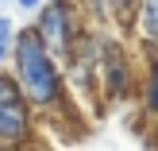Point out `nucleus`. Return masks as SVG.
Wrapping results in <instances>:
<instances>
[{
	"instance_id": "0eeeda50",
	"label": "nucleus",
	"mask_w": 158,
	"mask_h": 151,
	"mask_svg": "<svg viewBox=\"0 0 158 151\" xmlns=\"http://www.w3.org/2000/svg\"><path fill=\"white\" fill-rule=\"evenodd\" d=\"M12 35H15L12 20H8V16H0V43H12Z\"/></svg>"
},
{
	"instance_id": "9d476101",
	"label": "nucleus",
	"mask_w": 158,
	"mask_h": 151,
	"mask_svg": "<svg viewBox=\"0 0 158 151\" xmlns=\"http://www.w3.org/2000/svg\"><path fill=\"white\" fill-rule=\"evenodd\" d=\"M0 147H4V144H0Z\"/></svg>"
},
{
	"instance_id": "f03ea898",
	"label": "nucleus",
	"mask_w": 158,
	"mask_h": 151,
	"mask_svg": "<svg viewBox=\"0 0 158 151\" xmlns=\"http://www.w3.org/2000/svg\"><path fill=\"white\" fill-rule=\"evenodd\" d=\"M31 132H35V105L27 101L15 74H0V144L19 147L31 140Z\"/></svg>"
},
{
	"instance_id": "423d86ee",
	"label": "nucleus",
	"mask_w": 158,
	"mask_h": 151,
	"mask_svg": "<svg viewBox=\"0 0 158 151\" xmlns=\"http://www.w3.org/2000/svg\"><path fill=\"white\" fill-rule=\"evenodd\" d=\"M143 0H108V16H120V20H131L139 12Z\"/></svg>"
},
{
	"instance_id": "6e6552de",
	"label": "nucleus",
	"mask_w": 158,
	"mask_h": 151,
	"mask_svg": "<svg viewBox=\"0 0 158 151\" xmlns=\"http://www.w3.org/2000/svg\"><path fill=\"white\" fill-rule=\"evenodd\" d=\"M8 51H12V43H0V66H4V58H8Z\"/></svg>"
},
{
	"instance_id": "f257e3e1",
	"label": "nucleus",
	"mask_w": 158,
	"mask_h": 151,
	"mask_svg": "<svg viewBox=\"0 0 158 151\" xmlns=\"http://www.w3.org/2000/svg\"><path fill=\"white\" fill-rule=\"evenodd\" d=\"M12 74L19 78L27 101L35 105V113H50L62 105V66L58 54L39 39L35 27H23L19 35H12Z\"/></svg>"
},
{
	"instance_id": "20e7f679",
	"label": "nucleus",
	"mask_w": 158,
	"mask_h": 151,
	"mask_svg": "<svg viewBox=\"0 0 158 151\" xmlns=\"http://www.w3.org/2000/svg\"><path fill=\"white\" fill-rule=\"evenodd\" d=\"M97 74L104 78V89L112 93V97H123V89H127V82H131V70H127V62H123L120 47H112V51H104V58H100Z\"/></svg>"
},
{
	"instance_id": "39448f33",
	"label": "nucleus",
	"mask_w": 158,
	"mask_h": 151,
	"mask_svg": "<svg viewBox=\"0 0 158 151\" xmlns=\"http://www.w3.org/2000/svg\"><path fill=\"white\" fill-rule=\"evenodd\" d=\"M147 116H158V43H154V58H151V74H147V93H143Z\"/></svg>"
},
{
	"instance_id": "7ed1b4c3",
	"label": "nucleus",
	"mask_w": 158,
	"mask_h": 151,
	"mask_svg": "<svg viewBox=\"0 0 158 151\" xmlns=\"http://www.w3.org/2000/svg\"><path fill=\"white\" fill-rule=\"evenodd\" d=\"M35 31L46 47H50L58 58L73 54L77 39H81V20H77V4L73 0H50V4L39 12L35 20Z\"/></svg>"
},
{
	"instance_id": "1a4fd4ad",
	"label": "nucleus",
	"mask_w": 158,
	"mask_h": 151,
	"mask_svg": "<svg viewBox=\"0 0 158 151\" xmlns=\"http://www.w3.org/2000/svg\"><path fill=\"white\" fill-rule=\"evenodd\" d=\"M15 4H19V8H39L43 0H15Z\"/></svg>"
}]
</instances>
